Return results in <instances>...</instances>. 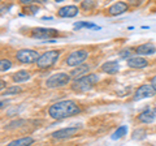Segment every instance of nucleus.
<instances>
[{"label":"nucleus","mask_w":156,"mask_h":146,"mask_svg":"<svg viewBox=\"0 0 156 146\" xmlns=\"http://www.w3.org/2000/svg\"><path fill=\"white\" fill-rule=\"evenodd\" d=\"M80 107H78L74 102L72 100H61L57 103L52 104L48 110V114L52 119L60 120V119H65V118H70L77 114H80Z\"/></svg>","instance_id":"f257e3e1"},{"label":"nucleus","mask_w":156,"mask_h":146,"mask_svg":"<svg viewBox=\"0 0 156 146\" xmlns=\"http://www.w3.org/2000/svg\"><path fill=\"white\" fill-rule=\"evenodd\" d=\"M99 81V77L96 75H87L81 78L76 80L72 85V89L77 91V93H86V91L91 90L92 87L96 85V82Z\"/></svg>","instance_id":"f03ea898"},{"label":"nucleus","mask_w":156,"mask_h":146,"mask_svg":"<svg viewBox=\"0 0 156 146\" xmlns=\"http://www.w3.org/2000/svg\"><path fill=\"white\" fill-rule=\"evenodd\" d=\"M58 55H60V52L56 51V50L47 51V52L43 53V55L39 56V59L37 60V65L39 68H42V69H44V68H50L57 61Z\"/></svg>","instance_id":"7ed1b4c3"},{"label":"nucleus","mask_w":156,"mask_h":146,"mask_svg":"<svg viewBox=\"0 0 156 146\" xmlns=\"http://www.w3.org/2000/svg\"><path fill=\"white\" fill-rule=\"evenodd\" d=\"M70 77L72 76L66 75V73H56V75H52L50 78H47L46 85L47 87H51V89H53V87H61L70 81Z\"/></svg>","instance_id":"20e7f679"},{"label":"nucleus","mask_w":156,"mask_h":146,"mask_svg":"<svg viewBox=\"0 0 156 146\" xmlns=\"http://www.w3.org/2000/svg\"><path fill=\"white\" fill-rule=\"evenodd\" d=\"M87 56H89V52L86 50H77V51H73L69 56L66 57V64L69 67H76V65H81L83 63Z\"/></svg>","instance_id":"39448f33"},{"label":"nucleus","mask_w":156,"mask_h":146,"mask_svg":"<svg viewBox=\"0 0 156 146\" xmlns=\"http://www.w3.org/2000/svg\"><path fill=\"white\" fill-rule=\"evenodd\" d=\"M58 35V31L55 29H46V27H35L31 30V37L37 39H51Z\"/></svg>","instance_id":"423d86ee"},{"label":"nucleus","mask_w":156,"mask_h":146,"mask_svg":"<svg viewBox=\"0 0 156 146\" xmlns=\"http://www.w3.org/2000/svg\"><path fill=\"white\" fill-rule=\"evenodd\" d=\"M16 56L17 60L23 63V64H31V63H35L39 59L38 52L34 50H20Z\"/></svg>","instance_id":"0eeeda50"},{"label":"nucleus","mask_w":156,"mask_h":146,"mask_svg":"<svg viewBox=\"0 0 156 146\" xmlns=\"http://www.w3.org/2000/svg\"><path fill=\"white\" fill-rule=\"evenodd\" d=\"M156 94V89L152 85H143L140 86L138 90L135 91L134 94V100H140L144 98H150V97H154Z\"/></svg>","instance_id":"6e6552de"},{"label":"nucleus","mask_w":156,"mask_h":146,"mask_svg":"<svg viewBox=\"0 0 156 146\" xmlns=\"http://www.w3.org/2000/svg\"><path fill=\"white\" fill-rule=\"evenodd\" d=\"M77 132H78L77 126H74V128H65V129H60V130H57V132L52 133V137L56 140H62V138L72 137V136L76 134Z\"/></svg>","instance_id":"1a4fd4ad"},{"label":"nucleus","mask_w":156,"mask_h":146,"mask_svg":"<svg viewBox=\"0 0 156 146\" xmlns=\"http://www.w3.org/2000/svg\"><path fill=\"white\" fill-rule=\"evenodd\" d=\"M155 119H156V107L155 108H146L143 112L139 115V120L144 124L152 123Z\"/></svg>","instance_id":"9d476101"},{"label":"nucleus","mask_w":156,"mask_h":146,"mask_svg":"<svg viewBox=\"0 0 156 146\" xmlns=\"http://www.w3.org/2000/svg\"><path fill=\"white\" fill-rule=\"evenodd\" d=\"M128 11V4L124 2H119L113 4V5L109 7V14L111 16H119V14H122Z\"/></svg>","instance_id":"9b49d317"},{"label":"nucleus","mask_w":156,"mask_h":146,"mask_svg":"<svg viewBox=\"0 0 156 146\" xmlns=\"http://www.w3.org/2000/svg\"><path fill=\"white\" fill-rule=\"evenodd\" d=\"M57 14L60 17H74L78 14V8L76 5H68V7H62L58 9Z\"/></svg>","instance_id":"f8f14e48"},{"label":"nucleus","mask_w":156,"mask_h":146,"mask_svg":"<svg viewBox=\"0 0 156 146\" xmlns=\"http://www.w3.org/2000/svg\"><path fill=\"white\" fill-rule=\"evenodd\" d=\"M119 61H107L101 65V72L104 73H109V75H115L119 72Z\"/></svg>","instance_id":"ddd939ff"},{"label":"nucleus","mask_w":156,"mask_h":146,"mask_svg":"<svg viewBox=\"0 0 156 146\" xmlns=\"http://www.w3.org/2000/svg\"><path fill=\"white\" fill-rule=\"evenodd\" d=\"M148 61L143 59V57H129L128 60V65L130 68H144L147 67Z\"/></svg>","instance_id":"4468645a"},{"label":"nucleus","mask_w":156,"mask_h":146,"mask_svg":"<svg viewBox=\"0 0 156 146\" xmlns=\"http://www.w3.org/2000/svg\"><path fill=\"white\" fill-rule=\"evenodd\" d=\"M139 55H152V53L156 52V47L152 45V43H144V45L139 46L136 48V51Z\"/></svg>","instance_id":"2eb2a0df"},{"label":"nucleus","mask_w":156,"mask_h":146,"mask_svg":"<svg viewBox=\"0 0 156 146\" xmlns=\"http://www.w3.org/2000/svg\"><path fill=\"white\" fill-rule=\"evenodd\" d=\"M30 78V72L27 71H20L13 75V81L14 82H25Z\"/></svg>","instance_id":"dca6fc26"},{"label":"nucleus","mask_w":156,"mask_h":146,"mask_svg":"<svg viewBox=\"0 0 156 146\" xmlns=\"http://www.w3.org/2000/svg\"><path fill=\"white\" fill-rule=\"evenodd\" d=\"M34 142V140L31 137H25V138H20V140H14L12 141L8 146H21V145H31Z\"/></svg>","instance_id":"f3484780"},{"label":"nucleus","mask_w":156,"mask_h":146,"mask_svg":"<svg viewBox=\"0 0 156 146\" xmlns=\"http://www.w3.org/2000/svg\"><path fill=\"white\" fill-rule=\"evenodd\" d=\"M126 132H128V128H126V125L120 126V128L117 129L113 134H112V140H119L121 137H124V136L126 134Z\"/></svg>","instance_id":"a211bd4d"},{"label":"nucleus","mask_w":156,"mask_h":146,"mask_svg":"<svg viewBox=\"0 0 156 146\" xmlns=\"http://www.w3.org/2000/svg\"><path fill=\"white\" fill-rule=\"evenodd\" d=\"M89 69H90L89 65H80V67L77 68V69H74V71L72 72V75H70V76H72V77H78V76L83 75V73L87 72Z\"/></svg>","instance_id":"6ab92c4d"},{"label":"nucleus","mask_w":156,"mask_h":146,"mask_svg":"<svg viewBox=\"0 0 156 146\" xmlns=\"http://www.w3.org/2000/svg\"><path fill=\"white\" fill-rule=\"evenodd\" d=\"M11 67H12V64H11V61H9L8 59H2V61H0V71H2V72H5V71H8Z\"/></svg>","instance_id":"aec40b11"},{"label":"nucleus","mask_w":156,"mask_h":146,"mask_svg":"<svg viewBox=\"0 0 156 146\" xmlns=\"http://www.w3.org/2000/svg\"><path fill=\"white\" fill-rule=\"evenodd\" d=\"M81 27H89V29H99L94 24H90V22H80V24H76L74 29H81Z\"/></svg>","instance_id":"412c9836"},{"label":"nucleus","mask_w":156,"mask_h":146,"mask_svg":"<svg viewBox=\"0 0 156 146\" xmlns=\"http://www.w3.org/2000/svg\"><path fill=\"white\" fill-rule=\"evenodd\" d=\"M18 93H21V87H18V86H12V87H9V89L5 90V94H18Z\"/></svg>","instance_id":"4be33fe9"},{"label":"nucleus","mask_w":156,"mask_h":146,"mask_svg":"<svg viewBox=\"0 0 156 146\" xmlns=\"http://www.w3.org/2000/svg\"><path fill=\"white\" fill-rule=\"evenodd\" d=\"M131 53H133V51H131V50H126V51H124V52H121L120 56H121V57H128V56L131 55Z\"/></svg>","instance_id":"5701e85b"},{"label":"nucleus","mask_w":156,"mask_h":146,"mask_svg":"<svg viewBox=\"0 0 156 146\" xmlns=\"http://www.w3.org/2000/svg\"><path fill=\"white\" fill-rule=\"evenodd\" d=\"M21 4H25V5H27V4H30V3H33L34 0H18Z\"/></svg>","instance_id":"b1692460"},{"label":"nucleus","mask_w":156,"mask_h":146,"mask_svg":"<svg viewBox=\"0 0 156 146\" xmlns=\"http://www.w3.org/2000/svg\"><path fill=\"white\" fill-rule=\"evenodd\" d=\"M151 85H152V86L155 87V89H156V76L154 77V78H152V80H151Z\"/></svg>","instance_id":"393cba45"},{"label":"nucleus","mask_w":156,"mask_h":146,"mask_svg":"<svg viewBox=\"0 0 156 146\" xmlns=\"http://www.w3.org/2000/svg\"><path fill=\"white\" fill-rule=\"evenodd\" d=\"M0 82H2V84H0V87H2V90H3L4 89V85H5V84H4V80H2Z\"/></svg>","instance_id":"a878e982"},{"label":"nucleus","mask_w":156,"mask_h":146,"mask_svg":"<svg viewBox=\"0 0 156 146\" xmlns=\"http://www.w3.org/2000/svg\"><path fill=\"white\" fill-rule=\"evenodd\" d=\"M55 2H64V0H55Z\"/></svg>","instance_id":"bb28decb"},{"label":"nucleus","mask_w":156,"mask_h":146,"mask_svg":"<svg viewBox=\"0 0 156 146\" xmlns=\"http://www.w3.org/2000/svg\"><path fill=\"white\" fill-rule=\"evenodd\" d=\"M41 2H46V0H41Z\"/></svg>","instance_id":"cd10ccee"}]
</instances>
